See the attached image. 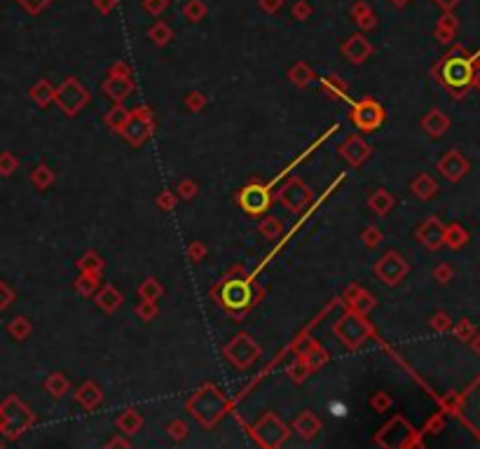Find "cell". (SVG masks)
Listing matches in <instances>:
<instances>
[{
    "label": "cell",
    "mask_w": 480,
    "mask_h": 449,
    "mask_svg": "<svg viewBox=\"0 0 480 449\" xmlns=\"http://www.w3.org/2000/svg\"><path fill=\"white\" fill-rule=\"evenodd\" d=\"M356 119V124L361 126V129H372V126H377L382 122V110L377 103H372V101H363L361 105L356 108V115H351Z\"/></svg>",
    "instance_id": "5"
},
{
    "label": "cell",
    "mask_w": 480,
    "mask_h": 449,
    "mask_svg": "<svg viewBox=\"0 0 480 449\" xmlns=\"http://www.w3.org/2000/svg\"><path fill=\"white\" fill-rule=\"evenodd\" d=\"M368 153H370L368 145H363L361 141H358V138H351V141L342 148V155H345L351 164H361V162L365 160V157H368Z\"/></svg>",
    "instance_id": "6"
},
{
    "label": "cell",
    "mask_w": 480,
    "mask_h": 449,
    "mask_svg": "<svg viewBox=\"0 0 480 449\" xmlns=\"http://www.w3.org/2000/svg\"><path fill=\"white\" fill-rule=\"evenodd\" d=\"M370 239H372V242H377V239H380V234H377V232H365V242H370Z\"/></svg>",
    "instance_id": "21"
},
{
    "label": "cell",
    "mask_w": 480,
    "mask_h": 449,
    "mask_svg": "<svg viewBox=\"0 0 480 449\" xmlns=\"http://www.w3.org/2000/svg\"><path fill=\"white\" fill-rule=\"evenodd\" d=\"M295 428H298V431L305 435V438H309V435H314V433L319 431V421L314 419V416L309 414V412H305L298 419V423H295Z\"/></svg>",
    "instance_id": "8"
},
{
    "label": "cell",
    "mask_w": 480,
    "mask_h": 449,
    "mask_svg": "<svg viewBox=\"0 0 480 449\" xmlns=\"http://www.w3.org/2000/svg\"><path fill=\"white\" fill-rule=\"evenodd\" d=\"M331 409H333V414L338 412V416H345V405H340V403H333V405H331Z\"/></svg>",
    "instance_id": "18"
},
{
    "label": "cell",
    "mask_w": 480,
    "mask_h": 449,
    "mask_svg": "<svg viewBox=\"0 0 480 449\" xmlns=\"http://www.w3.org/2000/svg\"><path fill=\"white\" fill-rule=\"evenodd\" d=\"M124 136L134 145H141L150 136V112L138 110L134 115H129L127 124H124Z\"/></svg>",
    "instance_id": "4"
},
{
    "label": "cell",
    "mask_w": 480,
    "mask_h": 449,
    "mask_svg": "<svg viewBox=\"0 0 480 449\" xmlns=\"http://www.w3.org/2000/svg\"><path fill=\"white\" fill-rule=\"evenodd\" d=\"M199 101H201V94H192V99H190V105H192V108H197Z\"/></svg>",
    "instance_id": "20"
},
{
    "label": "cell",
    "mask_w": 480,
    "mask_h": 449,
    "mask_svg": "<svg viewBox=\"0 0 480 449\" xmlns=\"http://www.w3.org/2000/svg\"><path fill=\"white\" fill-rule=\"evenodd\" d=\"M279 227H281V223L279 220H274V218H270V220H265V225H263V232H265V237H276V234H279Z\"/></svg>",
    "instance_id": "15"
},
{
    "label": "cell",
    "mask_w": 480,
    "mask_h": 449,
    "mask_svg": "<svg viewBox=\"0 0 480 449\" xmlns=\"http://www.w3.org/2000/svg\"><path fill=\"white\" fill-rule=\"evenodd\" d=\"M201 253H206V251H204V246H201V244H192V248H190V255H192V257H199Z\"/></svg>",
    "instance_id": "17"
},
{
    "label": "cell",
    "mask_w": 480,
    "mask_h": 449,
    "mask_svg": "<svg viewBox=\"0 0 480 449\" xmlns=\"http://www.w3.org/2000/svg\"><path fill=\"white\" fill-rule=\"evenodd\" d=\"M141 295H143V300H150L153 302L155 300V295H160V286H157V281H145L143 286H141Z\"/></svg>",
    "instance_id": "13"
},
{
    "label": "cell",
    "mask_w": 480,
    "mask_h": 449,
    "mask_svg": "<svg viewBox=\"0 0 480 449\" xmlns=\"http://www.w3.org/2000/svg\"><path fill=\"white\" fill-rule=\"evenodd\" d=\"M160 204H162V206H174V199L169 197V194H162V197H160Z\"/></svg>",
    "instance_id": "19"
},
{
    "label": "cell",
    "mask_w": 480,
    "mask_h": 449,
    "mask_svg": "<svg viewBox=\"0 0 480 449\" xmlns=\"http://www.w3.org/2000/svg\"><path fill=\"white\" fill-rule=\"evenodd\" d=\"M433 189H436V185H433L431 178H427V176L417 178V183H415V192L420 194V197H429V194H433Z\"/></svg>",
    "instance_id": "11"
},
{
    "label": "cell",
    "mask_w": 480,
    "mask_h": 449,
    "mask_svg": "<svg viewBox=\"0 0 480 449\" xmlns=\"http://www.w3.org/2000/svg\"><path fill=\"white\" fill-rule=\"evenodd\" d=\"M270 201H272V197H270V189L265 185H249L239 194V204L251 216H260V213L267 211Z\"/></svg>",
    "instance_id": "1"
},
{
    "label": "cell",
    "mask_w": 480,
    "mask_h": 449,
    "mask_svg": "<svg viewBox=\"0 0 480 449\" xmlns=\"http://www.w3.org/2000/svg\"><path fill=\"white\" fill-rule=\"evenodd\" d=\"M181 194H183V197H192V194H195L192 183H181Z\"/></svg>",
    "instance_id": "16"
},
{
    "label": "cell",
    "mask_w": 480,
    "mask_h": 449,
    "mask_svg": "<svg viewBox=\"0 0 480 449\" xmlns=\"http://www.w3.org/2000/svg\"><path fill=\"white\" fill-rule=\"evenodd\" d=\"M223 305L230 312L246 309L251 305V286L246 281H230L223 288Z\"/></svg>",
    "instance_id": "3"
},
{
    "label": "cell",
    "mask_w": 480,
    "mask_h": 449,
    "mask_svg": "<svg viewBox=\"0 0 480 449\" xmlns=\"http://www.w3.org/2000/svg\"><path fill=\"white\" fill-rule=\"evenodd\" d=\"M99 302H101V307L106 309V312H115V309L119 307V293L115 288H106L104 293H101V297H99Z\"/></svg>",
    "instance_id": "9"
},
{
    "label": "cell",
    "mask_w": 480,
    "mask_h": 449,
    "mask_svg": "<svg viewBox=\"0 0 480 449\" xmlns=\"http://www.w3.org/2000/svg\"><path fill=\"white\" fill-rule=\"evenodd\" d=\"M104 92L119 101V99H124L131 92V82H129V78H110L104 85Z\"/></svg>",
    "instance_id": "7"
},
{
    "label": "cell",
    "mask_w": 480,
    "mask_h": 449,
    "mask_svg": "<svg viewBox=\"0 0 480 449\" xmlns=\"http://www.w3.org/2000/svg\"><path fill=\"white\" fill-rule=\"evenodd\" d=\"M370 206L375 208L377 213H387L391 206H394V199L389 197L387 192H384V189H380V192L377 194H372L370 197Z\"/></svg>",
    "instance_id": "10"
},
{
    "label": "cell",
    "mask_w": 480,
    "mask_h": 449,
    "mask_svg": "<svg viewBox=\"0 0 480 449\" xmlns=\"http://www.w3.org/2000/svg\"><path fill=\"white\" fill-rule=\"evenodd\" d=\"M473 78V71H471V61L466 59H450L445 63L443 68V80L447 87H452V90H462L466 87Z\"/></svg>",
    "instance_id": "2"
},
{
    "label": "cell",
    "mask_w": 480,
    "mask_h": 449,
    "mask_svg": "<svg viewBox=\"0 0 480 449\" xmlns=\"http://www.w3.org/2000/svg\"><path fill=\"white\" fill-rule=\"evenodd\" d=\"M138 423H141V419H138V416H134V412H127L122 416V419H119V426L124 428V431H134V428L138 426Z\"/></svg>",
    "instance_id": "14"
},
{
    "label": "cell",
    "mask_w": 480,
    "mask_h": 449,
    "mask_svg": "<svg viewBox=\"0 0 480 449\" xmlns=\"http://www.w3.org/2000/svg\"><path fill=\"white\" fill-rule=\"evenodd\" d=\"M127 119H129L127 112H124L122 108H115L113 112H108V119H106V122L113 124V126H115V129H122V122L127 124Z\"/></svg>",
    "instance_id": "12"
}]
</instances>
